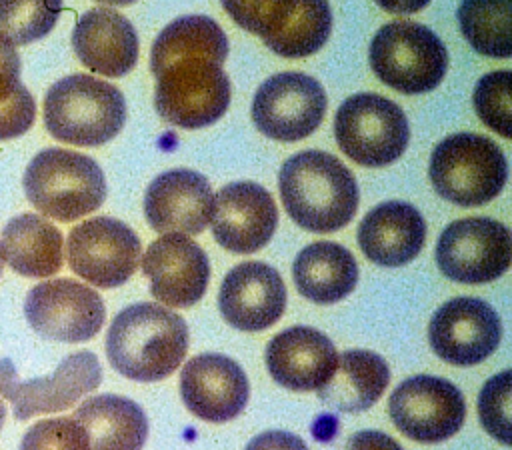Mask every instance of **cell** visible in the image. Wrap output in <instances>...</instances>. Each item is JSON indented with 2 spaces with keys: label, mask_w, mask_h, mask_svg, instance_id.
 <instances>
[{
  "label": "cell",
  "mask_w": 512,
  "mask_h": 450,
  "mask_svg": "<svg viewBox=\"0 0 512 450\" xmlns=\"http://www.w3.org/2000/svg\"><path fill=\"white\" fill-rule=\"evenodd\" d=\"M226 56V34L208 16H182L162 28L150 50L160 118L186 130L220 120L230 104Z\"/></svg>",
  "instance_id": "obj_1"
},
{
  "label": "cell",
  "mask_w": 512,
  "mask_h": 450,
  "mask_svg": "<svg viewBox=\"0 0 512 450\" xmlns=\"http://www.w3.org/2000/svg\"><path fill=\"white\" fill-rule=\"evenodd\" d=\"M278 188L288 216L308 232H336L358 210L354 174L322 150H302L290 156L278 172Z\"/></svg>",
  "instance_id": "obj_2"
},
{
  "label": "cell",
  "mask_w": 512,
  "mask_h": 450,
  "mask_svg": "<svg viewBox=\"0 0 512 450\" xmlns=\"http://www.w3.org/2000/svg\"><path fill=\"white\" fill-rule=\"evenodd\" d=\"M188 350L184 318L160 304L140 302L124 308L106 332V356L112 368L136 382L168 378Z\"/></svg>",
  "instance_id": "obj_3"
},
{
  "label": "cell",
  "mask_w": 512,
  "mask_h": 450,
  "mask_svg": "<svg viewBox=\"0 0 512 450\" xmlns=\"http://www.w3.org/2000/svg\"><path fill=\"white\" fill-rule=\"evenodd\" d=\"M126 122L122 92L106 80L70 74L54 82L44 96L46 130L72 146H100Z\"/></svg>",
  "instance_id": "obj_4"
},
{
  "label": "cell",
  "mask_w": 512,
  "mask_h": 450,
  "mask_svg": "<svg viewBox=\"0 0 512 450\" xmlns=\"http://www.w3.org/2000/svg\"><path fill=\"white\" fill-rule=\"evenodd\" d=\"M22 184L28 202L58 222L78 220L106 198V178L96 160L66 148L40 150L26 166Z\"/></svg>",
  "instance_id": "obj_5"
},
{
  "label": "cell",
  "mask_w": 512,
  "mask_h": 450,
  "mask_svg": "<svg viewBox=\"0 0 512 450\" xmlns=\"http://www.w3.org/2000/svg\"><path fill=\"white\" fill-rule=\"evenodd\" d=\"M434 190L448 202L472 208L494 200L508 178V162L488 136L458 132L444 138L428 166Z\"/></svg>",
  "instance_id": "obj_6"
},
{
  "label": "cell",
  "mask_w": 512,
  "mask_h": 450,
  "mask_svg": "<svg viewBox=\"0 0 512 450\" xmlns=\"http://www.w3.org/2000/svg\"><path fill=\"white\" fill-rule=\"evenodd\" d=\"M370 66L386 86L402 94H424L442 82L448 50L424 24L396 20L374 34Z\"/></svg>",
  "instance_id": "obj_7"
},
{
  "label": "cell",
  "mask_w": 512,
  "mask_h": 450,
  "mask_svg": "<svg viewBox=\"0 0 512 450\" xmlns=\"http://www.w3.org/2000/svg\"><path fill=\"white\" fill-rule=\"evenodd\" d=\"M334 136L350 160L360 166L382 168L404 154L410 126L396 102L380 94L360 92L338 106Z\"/></svg>",
  "instance_id": "obj_8"
},
{
  "label": "cell",
  "mask_w": 512,
  "mask_h": 450,
  "mask_svg": "<svg viewBox=\"0 0 512 450\" xmlns=\"http://www.w3.org/2000/svg\"><path fill=\"white\" fill-rule=\"evenodd\" d=\"M512 260L508 226L486 216L450 222L436 242L440 272L460 284H486L500 278Z\"/></svg>",
  "instance_id": "obj_9"
},
{
  "label": "cell",
  "mask_w": 512,
  "mask_h": 450,
  "mask_svg": "<svg viewBox=\"0 0 512 450\" xmlns=\"http://www.w3.org/2000/svg\"><path fill=\"white\" fill-rule=\"evenodd\" d=\"M100 382L102 368L90 350L68 354L54 374L30 380H20L10 358H0V394L12 404L16 420L72 408L82 396L96 390Z\"/></svg>",
  "instance_id": "obj_10"
},
{
  "label": "cell",
  "mask_w": 512,
  "mask_h": 450,
  "mask_svg": "<svg viewBox=\"0 0 512 450\" xmlns=\"http://www.w3.org/2000/svg\"><path fill=\"white\" fill-rule=\"evenodd\" d=\"M140 238L110 216L80 222L68 234L66 256L74 274L98 288H116L128 282L140 262Z\"/></svg>",
  "instance_id": "obj_11"
},
{
  "label": "cell",
  "mask_w": 512,
  "mask_h": 450,
  "mask_svg": "<svg viewBox=\"0 0 512 450\" xmlns=\"http://www.w3.org/2000/svg\"><path fill=\"white\" fill-rule=\"evenodd\" d=\"M24 316L40 336L76 344L100 332L106 308L100 294L90 286L70 278H56L28 290Z\"/></svg>",
  "instance_id": "obj_12"
},
{
  "label": "cell",
  "mask_w": 512,
  "mask_h": 450,
  "mask_svg": "<svg viewBox=\"0 0 512 450\" xmlns=\"http://www.w3.org/2000/svg\"><path fill=\"white\" fill-rule=\"evenodd\" d=\"M326 112L322 84L302 72H280L266 78L252 100L256 128L278 142H298L310 136Z\"/></svg>",
  "instance_id": "obj_13"
},
{
  "label": "cell",
  "mask_w": 512,
  "mask_h": 450,
  "mask_svg": "<svg viewBox=\"0 0 512 450\" xmlns=\"http://www.w3.org/2000/svg\"><path fill=\"white\" fill-rule=\"evenodd\" d=\"M388 410L404 436L424 444L448 440L466 418V402L458 386L430 374L400 382L390 394Z\"/></svg>",
  "instance_id": "obj_14"
},
{
  "label": "cell",
  "mask_w": 512,
  "mask_h": 450,
  "mask_svg": "<svg viewBox=\"0 0 512 450\" xmlns=\"http://www.w3.org/2000/svg\"><path fill=\"white\" fill-rule=\"evenodd\" d=\"M502 322L484 300L458 296L444 302L432 316L428 340L438 358L454 366H474L500 344Z\"/></svg>",
  "instance_id": "obj_15"
},
{
  "label": "cell",
  "mask_w": 512,
  "mask_h": 450,
  "mask_svg": "<svg viewBox=\"0 0 512 450\" xmlns=\"http://www.w3.org/2000/svg\"><path fill=\"white\" fill-rule=\"evenodd\" d=\"M212 234L234 254H252L264 248L278 226L272 194L250 180L226 184L212 198Z\"/></svg>",
  "instance_id": "obj_16"
},
{
  "label": "cell",
  "mask_w": 512,
  "mask_h": 450,
  "mask_svg": "<svg viewBox=\"0 0 512 450\" xmlns=\"http://www.w3.org/2000/svg\"><path fill=\"white\" fill-rule=\"evenodd\" d=\"M142 272L150 280V294L156 300L188 308L206 292L210 262L194 240L182 234H164L146 248Z\"/></svg>",
  "instance_id": "obj_17"
},
{
  "label": "cell",
  "mask_w": 512,
  "mask_h": 450,
  "mask_svg": "<svg viewBox=\"0 0 512 450\" xmlns=\"http://www.w3.org/2000/svg\"><path fill=\"white\" fill-rule=\"evenodd\" d=\"M180 396L196 418L220 424L244 410L250 384L236 360L222 354H198L182 368Z\"/></svg>",
  "instance_id": "obj_18"
},
{
  "label": "cell",
  "mask_w": 512,
  "mask_h": 450,
  "mask_svg": "<svg viewBox=\"0 0 512 450\" xmlns=\"http://www.w3.org/2000/svg\"><path fill=\"white\" fill-rule=\"evenodd\" d=\"M218 308L224 320L238 330H266L282 318L286 308L282 276L266 262H242L224 276Z\"/></svg>",
  "instance_id": "obj_19"
},
{
  "label": "cell",
  "mask_w": 512,
  "mask_h": 450,
  "mask_svg": "<svg viewBox=\"0 0 512 450\" xmlns=\"http://www.w3.org/2000/svg\"><path fill=\"white\" fill-rule=\"evenodd\" d=\"M212 188L206 176L188 168L166 170L144 194V214L158 234H200L212 216Z\"/></svg>",
  "instance_id": "obj_20"
},
{
  "label": "cell",
  "mask_w": 512,
  "mask_h": 450,
  "mask_svg": "<svg viewBox=\"0 0 512 450\" xmlns=\"http://www.w3.org/2000/svg\"><path fill=\"white\" fill-rule=\"evenodd\" d=\"M332 340L316 328L292 326L266 346V368L274 382L294 392L322 388L336 368Z\"/></svg>",
  "instance_id": "obj_21"
},
{
  "label": "cell",
  "mask_w": 512,
  "mask_h": 450,
  "mask_svg": "<svg viewBox=\"0 0 512 450\" xmlns=\"http://www.w3.org/2000/svg\"><path fill=\"white\" fill-rule=\"evenodd\" d=\"M72 48L92 72L120 78L138 60V36L126 16L112 8L84 12L72 30Z\"/></svg>",
  "instance_id": "obj_22"
},
{
  "label": "cell",
  "mask_w": 512,
  "mask_h": 450,
  "mask_svg": "<svg viewBox=\"0 0 512 450\" xmlns=\"http://www.w3.org/2000/svg\"><path fill=\"white\" fill-rule=\"evenodd\" d=\"M426 240V222L408 202L390 200L374 206L358 226V246L364 256L378 264L396 268L412 262Z\"/></svg>",
  "instance_id": "obj_23"
},
{
  "label": "cell",
  "mask_w": 512,
  "mask_h": 450,
  "mask_svg": "<svg viewBox=\"0 0 512 450\" xmlns=\"http://www.w3.org/2000/svg\"><path fill=\"white\" fill-rule=\"evenodd\" d=\"M0 258L26 278H48L62 268V232L40 214L14 216L0 234Z\"/></svg>",
  "instance_id": "obj_24"
},
{
  "label": "cell",
  "mask_w": 512,
  "mask_h": 450,
  "mask_svg": "<svg viewBox=\"0 0 512 450\" xmlns=\"http://www.w3.org/2000/svg\"><path fill=\"white\" fill-rule=\"evenodd\" d=\"M72 418L84 428L90 450H142L148 436L144 410L118 394L84 400Z\"/></svg>",
  "instance_id": "obj_25"
},
{
  "label": "cell",
  "mask_w": 512,
  "mask_h": 450,
  "mask_svg": "<svg viewBox=\"0 0 512 450\" xmlns=\"http://www.w3.org/2000/svg\"><path fill=\"white\" fill-rule=\"evenodd\" d=\"M292 278L298 292L310 302L334 304L354 290L358 264L342 244L312 242L298 252L292 264Z\"/></svg>",
  "instance_id": "obj_26"
},
{
  "label": "cell",
  "mask_w": 512,
  "mask_h": 450,
  "mask_svg": "<svg viewBox=\"0 0 512 450\" xmlns=\"http://www.w3.org/2000/svg\"><path fill=\"white\" fill-rule=\"evenodd\" d=\"M390 382L386 360L372 350H346L338 354L328 382L318 388L326 408L338 412H362L374 406Z\"/></svg>",
  "instance_id": "obj_27"
},
{
  "label": "cell",
  "mask_w": 512,
  "mask_h": 450,
  "mask_svg": "<svg viewBox=\"0 0 512 450\" xmlns=\"http://www.w3.org/2000/svg\"><path fill=\"white\" fill-rule=\"evenodd\" d=\"M456 16L464 38L476 52L490 58L512 54V0H462Z\"/></svg>",
  "instance_id": "obj_28"
},
{
  "label": "cell",
  "mask_w": 512,
  "mask_h": 450,
  "mask_svg": "<svg viewBox=\"0 0 512 450\" xmlns=\"http://www.w3.org/2000/svg\"><path fill=\"white\" fill-rule=\"evenodd\" d=\"M332 30L328 0H300L284 28L266 46L284 58H304L318 52Z\"/></svg>",
  "instance_id": "obj_29"
},
{
  "label": "cell",
  "mask_w": 512,
  "mask_h": 450,
  "mask_svg": "<svg viewBox=\"0 0 512 450\" xmlns=\"http://www.w3.org/2000/svg\"><path fill=\"white\" fill-rule=\"evenodd\" d=\"M62 0H0V34L12 44L44 38L58 22Z\"/></svg>",
  "instance_id": "obj_30"
},
{
  "label": "cell",
  "mask_w": 512,
  "mask_h": 450,
  "mask_svg": "<svg viewBox=\"0 0 512 450\" xmlns=\"http://www.w3.org/2000/svg\"><path fill=\"white\" fill-rule=\"evenodd\" d=\"M228 16L246 32L258 34L264 44L290 20L300 0H220Z\"/></svg>",
  "instance_id": "obj_31"
},
{
  "label": "cell",
  "mask_w": 512,
  "mask_h": 450,
  "mask_svg": "<svg viewBox=\"0 0 512 450\" xmlns=\"http://www.w3.org/2000/svg\"><path fill=\"white\" fill-rule=\"evenodd\" d=\"M510 70L484 74L474 88L472 102L478 118L496 134L510 138L512 134V102H510Z\"/></svg>",
  "instance_id": "obj_32"
},
{
  "label": "cell",
  "mask_w": 512,
  "mask_h": 450,
  "mask_svg": "<svg viewBox=\"0 0 512 450\" xmlns=\"http://www.w3.org/2000/svg\"><path fill=\"white\" fill-rule=\"evenodd\" d=\"M510 394L512 372L504 370L492 376L478 396L480 422L484 430L502 444H510Z\"/></svg>",
  "instance_id": "obj_33"
},
{
  "label": "cell",
  "mask_w": 512,
  "mask_h": 450,
  "mask_svg": "<svg viewBox=\"0 0 512 450\" xmlns=\"http://www.w3.org/2000/svg\"><path fill=\"white\" fill-rule=\"evenodd\" d=\"M20 450H90V444L72 416H60L32 424L20 440Z\"/></svg>",
  "instance_id": "obj_34"
},
{
  "label": "cell",
  "mask_w": 512,
  "mask_h": 450,
  "mask_svg": "<svg viewBox=\"0 0 512 450\" xmlns=\"http://www.w3.org/2000/svg\"><path fill=\"white\" fill-rule=\"evenodd\" d=\"M36 118V102L22 86L6 104H0V140H12L30 130Z\"/></svg>",
  "instance_id": "obj_35"
},
{
  "label": "cell",
  "mask_w": 512,
  "mask_h": 450,
  "mask_svg": "<svg viewBox=\"0 0 512 450\" xmlns=\"http://www.w3.org/2000/svg\"><path fill=\"white\" fill-rule=\"evenodd\" d=\"M22 86L16 44L0 34V104H6Z\"/></svg>",
  "instance_id": "obj_36"
},
{
  "label": "cell",
  "mask_w": 512,
  "mask_h": 450,
  "mask_svg": "<svg viewBox=\"0 0 512 450\" xmlns=\"http://www.w3.org/2000/svg\"><path fill=\"white\" fill-rule=\"evenodd\" d=\"M244 450H308L306 442L286 430H268L254 436Z\"/></svg>",
  "instance_id": "obj_37"
},
{
  "label": "cell",
  "mask_w": 512,
  "mask_h": 450,
  "mask_svg": "<svg viewBox=\"0 0 512 450\" xmlns=\"http://www.w3.org/2000/svg\"><path fill=\"white\" fill-rule=\"evenodd\" d=\"M342 450H404V448L384 432L360 430L348 438Z\"/></svg>",
  "instance_id": "obj_38"
},
{
  "label": "cell",
  "mask_w": 512,
  "mask_h": 450,
  "mask_svg": "<svg viewBox=\"0 0 512 450\" xmlns=\"http://www.w3.org/2000/svg\"><path fill=\"white\" fill-rule=\"evenodd\" d=\"M380 8L392 14H414L428 6L430 0H374Z\"/></svg>",
  "instance_id": "obj_39"
},
{
  "label": "cell",
  "mask_w": 512,
  "mask_h": 450,
  "mask_svg": "<svg viewBox=\"0 0 512 450\" xmlns=\"http://www.w3.org/2000/svg\"><path fill=\"white\" fill-rule=\"evenodd\" d=\"M96 2L110 4V6H126V4H132V2H136V0H96Z\"/></svg>",
  "instance_id": "obj_40"
},
{
  "label": "cell",
  "mask_w": 512,
  "mask_h": 450,
  "mask_svg": "<svg viewBox=\"0 0 512 450\" xmlns=\"http://www.w3.org/2000/svg\"><path fill=\"white\" fill-rule=\"evenodd\" d=\"M4 418H6V406L4 402L0 400V430H2V424H4Z\"/></svg>",
  "instance_id": "obj_41"
},
{
  "label": "cell",
  "mask_w": 512,
  "mask_h": 450,
  "mask_svg": "<svg viewBox=\"0 0 512 450\" xmlns=\"http://www.w3.org/2000/svg\"><path fill=\"white\" fill-rule=\"evenodd\" d=\"M2 264H4V262H2V258H0V274H2Z\"/></svg>",
  "instance_id": "obj_42"
}]
</instances>
